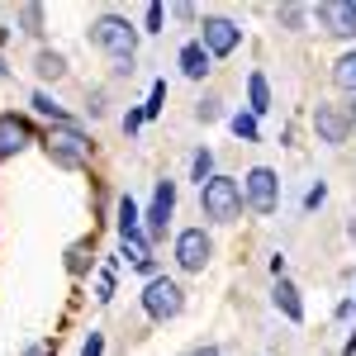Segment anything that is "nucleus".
Segmentation results:
<instances>
[{"label": "nucleus", "instance_id": "obj_13", "mask_svg": "<svg viewBox=\"0 0 356 356\" xmlns=\"http://www.w3.org/2000/svg\"><path fill=\"white\" fill-rule=\"evenodd\" d=\"M266 110H271V86H266L261 72H252L247 76V114L257 119V114H266Z\"/></svg>", "mask_w": 356, "mask_h": 356}, {"label": "nucleus", "instance_id": "obj_25", "mask_svg": "<svg viewBox=\"0 0 356 356\" xmlns=\"http://www.w3.org/2000/svg\"><path fill=\"white\" fill-rule=\"evenodd\" d=\"M300 15H304L300 5H280V19H285V24H300Z\"/></svg>", "mask_w": 356, "mask_h": 356}, {"label": "nucleus", "instance_id": "obj_24", "mask_svg": "<svg viewBox=\"0 0 356 356\" xmlns=\"http://www.w3.org/2000/svg\"><path fill=\"white\" fill-rule=\"evenodd\" d=\"M138 124H143V110H129V114H124V134H138Z\"/></svg>", "mask_w": 356, "mask_h": 356}, {"label": "nucleus", "instance_id": "obj_7", "mask_svg": "<svg viewBox=\"0 0 356 356\" xmlns=\"http://www.w3.org/2000/svg\"><path fill=\"white\" fill-rule=\"evenodd\" d=\"M314 15L332 38H356V0H323Z\"/></svg>", "mask_w": 356, "mask_h": 356}, {"label": "nucleus", "instance_id": "obj_12", "mask_svg": "<svg viewBox=\"0 0 356 356\" xmlns=\"http://www.w3.org/2000/svg\"><path fill=\"white\" fill-rule=\"evenodd\" d=\"M275 309H280V314H285V318H290V323H300L304 318V304H300V290H295V285H290V280H285V275H280V280H275Z\"/></svg>", "mask_w": 356, "mask_h": 356}, {"label": "nucleus", "instance_id": "obj_5", "mask_svg": "<svg viewBox=\"0 0 356 356\" xmlns=\"http://www.w3.org/2000/svg\"><path fill=\"white\" fill-rule=\"evenodd\" d=\"M48 157H53V166H67V171H76V166H86V157H90V143H86L76 129H53L48 134Z\"/></svg>", "mask_w": 356, "mask_h": 356}, {"label": "nucleus", "instance_id": "obj_9", "mask_svg": "<svg viewBox=\"0 0 356 356\" xmlns=\"http://www.w3.org/2000/svg\"><path fill=\"white\" fill-rule=\"evenodd\" d=\"M238 38H243L238 24H233V19H219V15L204 19V33H200V43H204V53H209V57H228L233 48H238Z\"/></svg>", "mask_w": 356, "mask_h": 356}, {"label": "nucleus", "instance_id": "obj_22", "mask_svg": "<svg viewBox=\"0 0 356 356\" xmlns=\"http://www.w3.org/2000/svg\"><path fill=\"white\" fill-rule=\"evenodd\" d=\"M43 10H38V5H24V33H43Z\"/></svg>", "mask_w": 356, "mask_h": 356}, {"label": "nucleus", "instance_id": "obj_4", "mask_svg": "<svg viewBox=\"0 0 356 356\" xmlns=\"http://www.w3.org/2000/svg\"><path fill=\"white\" fill-rule=\"evenodd\" d=\"M243 200L257 209V214H275V204H280V181H275L271 166H252V171H247Z\"/></svg>", "mask_w": 356, "mask_h": 356}, {"label": "nucleus", "instance_id": "obj_8", "mask_svg": "<svg viewBox=\"0 0 356 356\" xmlns=\"http://www.w3.org/2000/svg\"><path fill=\"white\" fill-rule=\"evenodd\" d=\"M314 134L323 138L328 147H342V143L352 138V124H347V110H337V105H318V110H314Z\"/></svg>", "mask_w": 356, "mask_h": 356}, {"label": "nucleus", "instance_id": "obj_23", "mask_svg": "<svg viewBox=\"0 0 356 356\" xmlns=\"http://www.w3.org/2000/svg\"><path fill=\"white\" fill-rule=\"evenodd\" d=\"M81 356H105V332H90L86 347H81Z\"/></svg>", "mask_w": 356, "mask_h": 356}, {"label": "nucleus", "instance_id": "obj_19", "mask_svg": "<svg viewBox=\"0 0 356 356\" xmlns=\"http://www.w3.org/2000/svg\"><path fill=\"white\" fill-rule=\"evenodd\" d=\"M191 171H195V181H200V186H204V181H214V152H209V147H204V152H195Z\"/></svg>", "mask_w": 356, "mask_h": 356}, {"label": "nucleus", "instance_id": "obj_17", "mask_svg": "<svg viewBox=\"0 0 356 356\" xmlns=\"http://www.w3.org/2000/svg\"><path fill=\"white\" fill-rule=\"evenodd\" d=\"M33 72H38L43 81H57V76L67 72V62H62V53H38V62H33Z\"/></svg>", "mask_w": 356, "mask_h": 356}, {"label": "nucleus", "instance_id": "obj_11", "mask_svg": "<svg viewBox=\"0 0 356 356\" xmlns=\"http://www.w3.org/2000/svg\"><path fill=\"white\" fill-rule=\"evenodd\" d=\"M29 143H33V134H29L24 119L19 114H0V162H10L15 152H24Z\"/></svg>", "mask_w": 356, "mask_h": 356}, {"label": "nucleus", "instance_id": "obj_21", "mask_svg": "<svg viewBox=\"0 0 356 356\" xmlns=\"http://www.w3.org/2000/svg\"><path fill=\"white\" fill-rule=\"evenodd\" d=\"M162 100H166V81H152V95H147V105H143V119L162 114Z\"/></svg>", "mask_w": 356, "mask_h": 356}, {"label": "nucleus", "instance_id": "obj_2", "mask_svg": "<svg viewBox=\"0 0 356 356\" xmlns=\"http://www.w3.org/2000/svg\"><path fill=\"white\" fill-rule=\"evenodd\" d=\"M90 48H100L105 57L124 62V57L138 53V29L129 24V19H119V15H100V19L90 24Z\"/></svg>", "mask_w": 356, "mask_h": 356}, {"label": "nucleus", "instance_id": "obj_18", "mask_svg": "<svg viewBox=\"0 0 356 356\" xmlns=\"http://www.w3.org/2000/svg\"><path fill=\"white\" fill-rule=\"evenodd\" d=\"M33 110H38V114H48V119H57L62 129H72V119H67V114L57 110V100H53V95H43V90L33 95Z\"/></svg>", "mask_w": 356, "mask_h": 356}, {"label": "nucleus", "instance_id": "obj_6", "mask_svg": "<svg viewBox=\"0 0 356 356\" xmlns=\"http://www.w3.org/2000/svg\"><path fill=\"white\" fill-rule=\"evenodd\" d=\"M209 257H214V243H209L204 228H186V233L176 238V266H181V271H204Z\"/></svg>", "mask_w": 356, "mask_h": 356}, {"label": "nucleus", "instance_id": "obj_27", "mask_svg": "<svg viewBox=\"0 0 356 356\" xmlns=\"http://www.w3.org/2000/svg\"><path fill=\"white\" fill-rule=\"evenodd\" d=\"M24 356H53V347H48V342H43V347H29Z\"/></svg>", "mask_w": 356, "mask_h": 356}, {"label": "nucleus", "instance_id": "obj_15", "mask_svg": "<svg viewBox=\"0 0 356 356\" xmlns=\"http://www.w3.org/2000/svg\"><path fill=\"white\" fill-rule=\"evenodd\" d=\"M119 233H124V238H143V228H138V204L129 195L119 200Z\"/></svg>", "mask_w": 356, "mask_h": 356}, {"label": "nucleus", "instance_id": "obj_10", "mask_svg": "<svg viewBox=\"0 0 356 356\" xmlns=\"http://www.w3.org/2000/svg\"><path fill=\"white\" fill-rule=\"evenodd\" d=\"M176 209V186L171 181H157V195H152V209H147V243H157L166 233V219Z\"/></svg>", "mask_w": 356, "mask_h": 356}, {"label": "nucleus", "instance_id": "obj_1", "mask_svg": "<svg viewBox=\"0 0 356 356\" xmlns=\"http://www.w3.org/2000/svg\"><path fill=\"white\" fill-rule=\"evenodd\" d=\"M243 186L233 181V176H214V181H204L200 186V209H204V219L214 223H233L243 214Z\"/></svg>", "mask_w": 356, "mask_h": 356}, {"label": "nucleus", "instance_id": "obj_28", "mask_svg": "<svg viewBox=\"0 0 356 356\" xmlns=\"http://www.w3.org/2000/svg\"><path fill=\"white\" fill-rule=\"evenodd\" d=\"M347 124H352V134H356V100L347 105Z\"/></svg>", "mask_w": 356, "mask_h": 356}, {"label": "nucleus", "instance_id": "obj_16", "mask_svg": "<svg viewBox=\"0 0 356 356\" xmlns=\"http://www.w3.org/2000/svg\"><path fill=\"white\" fill-rule=\"evenodd\" d=\"M332 81L342 86V90H352V95H356V53L337 57V67H332Z\"/></svg>", "mask_w": 356, "mask_h": 356}, {"label": "nucleus", "instance_id": "obj_20", "mask_svg": "<svg viewBox=\"0 0 356 356\" xmlns=\"http://www.w3.org/2000/svg\"><path fill=\"white\" fill-rule=\"evenodd\" d=\"M233 134L243 138V143H257V119L252 114H233Z\"/></svg>", "mask_w": 356, "mask_h": 356}, {"label": "nucleus", "instance_id": "obj_3", "mask_svg": "<svg viewBox=\"0 0 356 356\" xmlns=\"http://www.w3.org/2000/svg\"><path fill=\"white\" fill-rule=\"evenodd\" d=\"M143 309H147V318L166 323V318H176V314L186 309V295H181V285H176V280L152 275V280H147V290H143Z\"/></svg>", "mask_w": 356, "mask_h": 356}, {"label": "nucleus", "instance_id": "obj_14", "mask_svg": "<svg viewBox=\"0 0 356 356\" xmlns=\"http://www.w3.org/2000/svg\"><path fill=\"white\" fill-rule=\"evenodd\" d=\"M181 72H186L191 81H204V72H209V53H204V43H186V48H181Z\"/></svg>", "mask_w": 356, "mask_h": 356}, {"label": "nucleus", "instance_id": "obj_29", "mask_svg": "<svg viewBox=\"0 0 356 356\" xmlns=\"http://www.w3.org/2000/svg\"><path fill=\"white\" fill-rule=\"evenodd\" d=\"M191 356H219V347H200V352H191Z\"/></svg>", "mask_w": 356, "mask_h": 356}, {"label": "nucleus", "instance_id": "obj_26", "mask_svg": "<svg viewBox=\"0 0 356 356\" xmlns=\"http://www.w3.org/2000/svg\"><path fill=\"white\" fill-rule=\"evenodd\" d=\"M200 119H219V100H204L200 105Z\"/></svg>", "mask_w": 356, "mask_h": 356}]
</instances>
